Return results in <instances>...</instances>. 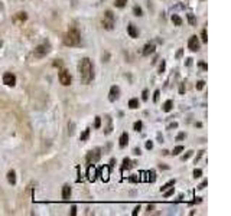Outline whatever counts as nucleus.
<instances>
[{
  "instance_id": "nucleus-1",
  "label": "nucleus",
  "mask_w": 231,
  "mask_h": 216,
  "mask_svg": "<svg viewBox=\"0 0 231 216\" xmlns=\"http://www.w3.org/2000/svg\"><path fill=\"white\" fill-rule=\"evenodd\" d=\"M78 69H79V78L82 81V84H90L92 78H94V68H92L91 61L88 58L81 59Z\"/></svg>"
},
{
  "instance_id": "nucleus-2",
  "label": "nucleus",
  "mask_w": 231,
  "mask_h": 216,
  "mask_svg": "<svg viewBox=\"0 0 231 216\" xmlns=\"http://www.w3.org/2000/svg\"><path fill=\"white\" fill-rule=\"evenodd\" d=\"M81 43V35L77 27H69V30L65 36V45L68 46H78Z\"/></svg>"
},
{
  "instance_id": "nucleus-3",
  "label": "nucleus",
  "mask_w": 231,
  "mask_h": 216,
  "mask_svg": "<svg viewBox=\"0 0 231 216\" xmlns=\"http://www.w3.org/2000/svg\"><path fill=\"white\" fill-rule=\"evenodd\" d=\"M103 27L107 29V30H111L114 27V14H113L111 10H107L106 14H104V19H103Z\"/></svg>"
},
{
  "instance_id": "nucleus-4",
  "label": "nucleus",
  "mask_w": 231,
  "mask_h": 216,
  "mask_svg": "<svg viewBox=\"0 0 231 216\" xmlns=\"http://www.w3.org/2000/svg\"><path fill=\"white\" fill-rule=\"evenodd\" d=\"M49 49H51V48H49L48 43H42V45L35 48L33 55H35V58H43V56H46V55L49 53Z\"/></svg>"
},
{
  "instance_id": "nucleus-5",
  "label": "nucleus",
  "mask_w": 231,
  "mask_h": 216,
  "mask_svg": "<svg viewBox=\"0 0 231 216\" xmlns=\"http://www.w3.org/2000/svg\"><path fill=\"white\" fill-rule=\"evenodd\" d=\"M100 149L97 147V149H94V150H91L88 154H87V161H88V164H95L97 161L100 160V157H101V153H100Z\"/></svg>"
},
{
  "instance_id": "nucleus-6",
  "label": "nucleus",
  "mask_w": 231,
  "mask_h": 216,
  "mask_svg": "<svg viewBox=\"0 0 231 216\" xmlns=\"http://www.w3.org/2000/svg\"><path fill=\"white\" fill-rule=\"evenodd\" d=\"M59 82L64 86H68L71 84V75H69V72L66 71V69H62L59 72Z\"/></svg>"
},
{
  "instance_id": "nucleus-7",
  "label": "nucleus",
  "mask_w": 231,
  "mask_h": 216,
  "mask_svg": "<svg viewBox=\"0 0 231 216\" xmlns=\"http://www.w3.org/2000/svg\"><path fill=\"white\" fill-rule=\"evenodd\" d=\"M3 84L7 86H14V84H16V77H14L12 72H6L3 75Z\"/></svg>"
},
{
  "instance_id": "nucleus-8",
  "label": "nucleus",
  "mask_w": 231,
  "mask_h": 216,
  "mask_svg": "<svg viewBox=\"0 0 231 216\" xmlns=\"http://www.w3.org/2000/svg\"><path fill=\"white\" fill-rule=\"evenodd\" d=\"M188 48L191 49L192 52L199 51V40H198L197 36H191V38H189V40H188Z\"/></svg>"
},
{
  "instance_id": "nucleus-9",
  "label": "nucleus",
  "mask_w": 231,
  "mask_h": 216,
  "mask_svg": "<svg viewBox=\"0 0 231 216\" xmlns=\"http://www.w3.org/2000/svg\"><path fill=\"white\" fill-rule=\"evenodd\" d=\"M120 97V88L119 86H111L110 88V94H108V99L110 101H116V99Z\"/></svg>"
},
{
  "instance_id": "nucleus-10",
  "label": "nucleus",
  "mask_w": 231,
  "mask_h": 216,
  "mask_svg": "<svg viewBox=\"0 0 231 216\" xmlns=\"http://www.w3.org/2000/svg\"><path fill=\"white\" fill-rule=\"evenodd\" d=\"M100 176L103 179V182H108V179H110V167L108 166H103L100 169Z\"/></svg>"
},
{
  "instance_id": "nucleus-11",
  "label": "nucleus",
  "mask_w": 231,
  "mask_h": 216,
  "mask_svg": "<svg viewBox=\"0 0 231 216\" xmlns=\"http://www.w3.org/2000/svg\"><path fill=\"white\" fill-rule=\"evenodd\" d=\"M69 196H71V187H69L68 184H65V186L62 187V199H64V200H68Z\"/></svg>"
},
{
  "instance_id": "nucleus-12",
  "label": "nucleus",
  "mask_w": 231,
  "mask_h": 216,
  "mask_svg": "<svg viewBox=\"0 0 231 216\" xmlns=\"http://www.w3.org/2000/svg\"><path fill=\"white\" fill-rule=\"evenodd\" d=\"M155 52V45L153 43H146L145 48H143V55H150V53Z\"/></svg>"
},
{
  "instance_id": "nucleus-13",
  "label": "nucleus",
  "mask_w": 231,
  "mask_h": 216,
  "mask_svg": "<svg viewBox=\"0 0 231 216\" xmlns=\"http://www.w3.org/2000/svg\"><path fill=\"white\" fill-rule=\"evenodd\" d=\"M127 33L130 35V38H137L139 36V32H137V29L134 27V25H129L127 26Z\"/></svg>"
},
{
  "instance_id": "nucleus-14",
  "label": "nucleus",
  "mask_w": 231,
  "mask_h": 216,
  "mask_svg": "<svg viewBox=\"0 0 231 216\" xmlns=\"http://www.w3.org/2000/svg\"><path fill=\"white\" fill-rule=\"evenodd\" d=\"M95 176H97V170H95V167H94V164H92V166L88 167V179H90L91 182H94V180H95Z\"/></svg>"
},
{
  "instance_id": "nucleus-15",
  "label": "nucleus",
  "mask_w": 231,
  "mask_h": 216,
  "mask_svg": "<svg viewBox=\"0 0 231 216\" xmlns=\"http://www.w3.org/2000/svg\"><path fill=\"white\" fill-rule=\"evenodd\" d=\"M7 182H9L10 184L16 183V173H14V170H10L9 173H7Z\"/></svg>"
},
{
  "instance_id": "nucleus-16",
  "label": "nucleus",
  "mask_w": 231,
  "mask_h": 216,
  "mask_svg": "<svg viewBox=\"0 0 231 216\" xmlns=\"http://www.w3.org/2000/svg\"><path fill=\"white\" fill-rule=\"evenodd\" d=\"M127 143H129V136H127V133H123L120 137V147H126Z\"/></svg>"
},
{
  "instance_id": "nucleus-17",
  "label": "nucleus",
  "mask_w": 231,
  "mask_h": 216,
  "mask_svg": "<svg viewBox=\"0 0 231 216\" xmlns=\"http://www.w3.org/2000/svg\"><path fill=\"white\" fill-rule=\"evenodd\" d=\"M172 107H173V101L172 99H168L165 104H163V111L165 112H169L172 110Z\"/></svg>"
},
{
  "instance_id": "nucleus-18",
  "label": "nucleus",
  "mask_w": 231,
  "mask_h": 216,
  "mask_svg": "<svg viewBox=\"0 0 231 216\" xmlns=\"http://www.w3.org/2000/svg\"><path fill=\"white\" fill-rule=\"evenodd\" d=\"M129 107L132 108V110H136L139 107V99H136V98H132L130 101H129Z\"/></svg>"
},
{
  "instance_id": "nucleus-19",
  "label": "nucleus",
  "mask_w": 231,
  "mask_h": 216,
  "mask_svg": "<svg viewBox=\"0 0 231 216\" xmlns=\"http://www.w3.org/2000/svg\"><path fill=\"white\" fill-rule=\"evenodd\" d=\"M172 22H173L176 26H181V25H182V19L179 17L178 14H172Z\"/></svg>"
},
{
  "instance_id": "nucleus-20",
  "label": "nucleus",
  "mask_w": 231,
  "mask_h": 216,
  "mask_svg": "<svg viewBox=\"0 0 231 216\" xmlns=\"http://www.w3.org/2000/svg\"><path fill=\"white\" fill-rule=\"evenodd\" d=\"M188 22H189L191 26H195V25H197V19H195V16L192 13H188Z\"/></svg>"
},
{
  "instance_id": "nucleus-21",
  "label": "nucleus",
  "mask_w": 231,
  "mask_h": 216,
  "mask_svg": "<svg viewBox=\"0 0 231 216\" xmlns=\"http://www.w3.org/2000/svg\"><path fill=\"white\" fill-rule=\"evenodd\" d=\"M88 136H90V128H87V130H84V133L79 136V140L81 141H85L87 138H88Z\"/></svg>"
},
{
  "instance_id": "nucleus-22",
  "label": "nucleus",
  "mask_w": 231,
  "mask_h": 216,
  "mask_svg": "<svg viewBox=\"0 0 231 216\" xmlns=\"http://www.w3.org/2000/svg\"><path fill=\"white\" fill-rule=\"evenodd\" d=\"M126 3H127V0H116L114 2V5H116V7H124L126 6Z\"/></svg>"
},
{
  "instance_id": "nucleus-23",
  "label": "nucleus",
  "mask_w": 231,
  "mask_h": 216,
  "mask_svg": "<svg viewBox=\"0 0 231 216\" xmlns=\"http://www.w3.org/2000/svg\"><path fill=\"white\" fill-rule=\"evenodd\" d=\"M181 151H184V147H182V146H176V147L173 149V151H172V154H173V156H178Z\"/></svg>"
},
{
  "instance_id": "nucleus-24",
  "label": "nucleus",
  "mask_w": 231,
  "mask_h": 216,
  "mask_svg": "<svg viewBox=\"0 0 231 216\" xmlns=\"http://www.w3.org/2000/svg\"><path fill=\"white\" fill-rule=\"evenodd\" d=\"M173 184H175V180H171V182H168L165 186H162V187H160V192H165L168 187H171V186H173Z\"/></svg>"
},
{
  "instance_id": "nucleus-25",
  "label": "nucleus",
  "mask_w": 231,
  "mask_h": 216,
  "mask_svg": "<svg viewBox=\"0 0 231 216\" xmlns=\"http://www.w3.org/2000/svg\"><path fill=\"white\" fill-rule=\"evenodd\" d=\"M133 13L136 14V16H142V14H143V12H142V9H140L139 6H134V7H133Z\"/></svg>"
},
{
  "instance_id": "nucleus-26",
  "label": "nucleus",
  "mask_w": 231,
  "mask_h": 216,
  "mask_svg": "<svg viewBox=\"0 0 231 216\" xmlns=\"http://www.w3.org/2000/svg\"><path fill=\"white\" fill-rule=\"evenodd\" d=\"M156 180V173H155V170H150L149 171V182H155Z\"/></svg>"
},
{
  "instance_id": "nucleus-27",
  "label": "nucleus",
  "mask_w": 231,
  "mask_h": 216,
  "mask_svg": "<svg viewBox=\"0 0 231 216\" xmlns=\"http://www.w3.org/2000/svg\"><path fill=\"white\" fill-rule=\"evenodd\" d=\"M201 176H202V170H201V169H195V170H194V177H195V179H199Z\"/></svg>"
},
{
  "instance_id": "nucleus-28",
  "label": "nucleus",
  "mask_w": 231,
  "mask_h": 216,
  "mask_svg": "<svg viewBox=\"0 0 231 216\" xmlns=\"http://www.w3.org/2000/svg\"><path fill=\"white\" fill-rule=\"evenodd\" d=\"M16 17H18L19 20H26L27 19V16H26V13H25V12H19Z\"/></svg>"
},
{
  "instance_id": "nucleus-29",
  "label": "nucleus",
  "mask_w": 231,
  "mask_h": 216,
  "mask_svg": "<svg viewBox=\"0 0 231 216\" xmlns=\"http://www.w3.org/2000/svg\"><path fill=\"white\" fill-rule=\"evenodd\" d=\"M133 127H134V130H136V131H140V130H142V127H143V124H142V121H136Z\"/></svg>"
},
{
  "instance_id": "nucleus-30",
  "label": "nucleus",
  "mask_w": 231,
  "mask_h": 216,
  "mask_svg": "<svg viewBox=\"0 0 231 216\" xmlns=\"http://www.w3.org/2000/svg\"><path fill=\"white\" fill-rule=\"evenodd\" d=\"M129 167H130V160L126 157L124 160H123V169H129Z\"/></svg>"
},
{
  "instance_id": "nucleus-31",
  "label": "nucleus",
  "mask_w": 231,
  "mask_h": 216,
  "mask_svg": "<svg viewBox=\"0 0 231 216\" xmlns=\"http://www.w3.org/2000/svg\"><path fill=\"white\" fill-rule=\"evenodd\" d=\"M204 85H205L204 81H198V82H197V89H198V91H201V89L204 88Z\"/></svg>"
},
{
  "instance_id": "nucleus-32",
  "label": "nucleus",
  "mask_w": 231,
  "mask_h": 216,
  "mask_svg": "<svg viewBox=\"0 0 231 216\" xmlns=\"http://www.w3.org/2000/svg\"><path fill=\"white\" fill-rule=\"evenodd\" d=\"M100 125H101V118H100V117H95V123H94V127H95V128H100Z\"/></svg>"
},
{
  "instance_id": "nucleus-33",
  "label": "nucleus",
  "mask_w": 231,
  "mask_h": 216,
  "mask_svg": "<svg viewBox=\"0 0 231 216\" xmlns=\"http://www.w3.org/2000/svg\"><path fill=\"white\" fill-rule=\"evenodd\" d=\"M173 192H175V190H173V187H172V189H169V190H165V196L166 197L172 196V195H173Z\"/></svg>"
},
{
  "instance_id": "nucleus-34",
  "label": "nucleus",
  "mask_w": 231,
  "mask_h": 216,
  "mask_svg": "<svg viewBox=\"0 0 231 216\" xmlns=\"http://www.w3.org/2000/svg\"><path fill=\"white\" fill-rule=\"evenodd\" d=\"M192 153H194V151H188V153H186V154L184 156V157H182V160H188V158L192 156Z\"/></svg>"
},
{
  "instance_id": "nucleus-35",
  "label": "nucleus",
  "mask_w": 231,
  "mask_h": 216,
  "mask_svg": "<svg viewBox=\"0 0 231 216\" xmlns=\"http://www.w3.org/2000/svg\"><path fill=\"white\" fill-rule=\"evenodd\" d=\"M159 95H160V92H159V91H155V95H153V101H155V102H156V101L159 99Z\"/></svg>"
},
{
  "instance_id": "nucleus-36",
  "label": "nucleus",
  "mask_w": 231,
  "mask_h": 216,
  "mask_svg": "<svg viewBox=\"0 0 231 216\" xmlns=\"http://www.w3.org/2000/svg\"><path fill=\"white\" fill-rule=\"evenodd\" d=\"M152 147H153V143L149 140V141L146 143V149H147V150H152Z\"/></svg>"
},
{
  "instance_id": "nucleus-37",
  "label": "nucleus",
  "mask_w": 231,
  "mask_h": 216,
  "mask_svg": "<svg viewBox=\"0 0 231 216\" xmlns=\"http://www.w3.org/2000/svg\"><path fill=\"white\" fill-rule=\"evenodd\" d=\"M208 40V38H207V30H202V42H207Z\"/></svg>"
},
{
  "instance_id": "nucleus-38",
  "label": "nucleus",
  "mask_w": 231,
  "mask_h": 216,
  "mask_svg": "<svg viewBox=\"0 0 231 216\" xmlns=\"http://www.w3.org/2000/svg\"><path fill=\"white\" fill-rule=\"evenodd\" d=\"M163 71H165V62L162 61V64H160V66H159V72L162 74V72H163Z\"/></svg>"
},
{
  "instance_id": "nucleus-39",
  "label": "nucleus",
  "mask_w": 231,
  "mask_h": 216,
  "mask_svg": "<svg viewBox=\"0 0 231 216\" xmlns=\"http://www.w3.org/2000/svg\"><path fill=\"white\" fill-rule=\"evenodd\" d=\"M142 98L145 99V101H146V99H147V98H149V95H147V91H146V89H145V91H143V94H142Z\"/></svg>"
},
{
  "instance_id": "nucleus-40",
  "label": "nucleus",
  "mask_w": 231,
  "mask_h": 216,
  "mask_svg": "<svg viewBox=\"0 0 231 216\" xmlns=\"http://www.w3.org/2000/svg\"><path fill=\"white\" fill-rule=\"evenodd\" d=\"M71 215H72V216L77 215V208H75V206H72V208H71Z\"/></svg>"
},
{
  "instance_id": "nucleus-41",
  "label": "nucleus",
  "mask_w": 231,
  "mask_h": 216,
  "mask_svg": "<svg viewBox=\"0 0 231 216\" xmlns=\"http://www.w3.org/2000/svg\"><path fill=\"white\" fill-rule=\"evenodd\" d=\"M139 210H140V206H137L136 209L133 210V213H132V215H133V216H136V215H137V213H139Z\"/></svg>"
},
{
  "instance_id": "nucleus-42",
  "label": "nucleus",
  "mask_w": 231,
  "mask_h": 216,
  "mask_svg": "<svg viewBox=\"0 0 231 216\" xmlns=\"http://www.w3.org/2000/svg\"><path fill=\"white\" fill-rule=\"evenodd\" d=\"M184 138H185V134H184V133H181V134H179L178 137H176V140H178V141H179V140H184Z\"/></svg>"
},
{
  "instance_id": "nucleus-43",
  "label": "nucleus",
  "mask_w": 231,
  "mask_h": 216,
  "mask_svg": "<svg viewBox=\"0 0 231 216\" xmlns=\"http://www.w3.org/2000/svg\"><path fill=\"white\" fill-rule=\"evenodd\" d=\"M182 52H184V51H182V49H179L178 53H176V58H181V56H182Z\"/></svg>"
},
{
  "instance_id": "nucleus-44",
  "label": "nucleus",
  "mask_w": 231,
  "mask_h": 216,
  "mask_svg": "<svg viewBox=\"0 0 231 216\" xmlns=\"http://www.w3.org/2000/svg\"><path fill=\"white\" fill-rule=\"evenodd\" d=\"M199 66H201V68H202V69H207V68H208V66L205 65L204 62H199Z\"/></svg>"
},
{
  "instance_id": "nucleus-45",
  "label": "nucleus",
  "mask_w": 231,
  "mask_h": 216,
  "mask_svg": "<svg viewBox=\"0 0 231 216\" xmlns=\"http://www.w3.org/2000/svg\"><path fill=\"white\" fill-rule=\"evenodd\" d=\"M205 186H207V182H204V183H201V184H199V186H198V189H204Z\"/></svg>"
},
{
  "instance_id": "nucleus-46",
  "label": "nucleus",
  "mask_w": 231,
  "mask_h": 216,
  "mask_svg": "<svg viewBox=\"0 0 231 216\" xmlns=\"http://www.w3.org/2000/svg\"><path fill=\"white\" fill-rule=\"evenodd\" d=\"M191 64H192V59H191V58H188V59H186V65L189 66Z\"/></svg>"
},
{
  "instance_id": "nucleus-47",
  "label": "nucleus",
  "mask_w": 231,
  "mask_h": 216,
  "mask_svg": "<svg viewBox=\"0 0 231 216\" xmlns=\"http://www.w3.org/2000/svg\"><path fill=\"white\" fill-rule=\"evenodd\" d=\"M176 127H178V124H176V123H173V124L169 125V128H176Z\"/></svg>"
}]
</instances>
